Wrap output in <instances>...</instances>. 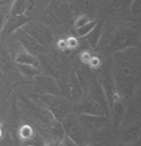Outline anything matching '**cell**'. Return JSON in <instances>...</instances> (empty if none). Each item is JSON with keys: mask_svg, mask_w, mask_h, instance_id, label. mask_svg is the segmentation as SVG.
I'll return each instance as SVG.
<instances>
[{"mask_svg": "<svg viewBox=\"0 0 141 146\" xmlns=\"http://www.w3.org/2000/svg\"><path fill=\"white\" fill-rule=\"evenodd\" d=\"M138 43V34L134 29L130 27H124L120 29L114 34L110 42V45L114 49L115 53L136 48Z\"/></svg>", "mask_w": 141, "mask_h": 146, "instance_id": "6", "label": "cell"}, {"mask_svg": "<svg viewBox=\"0 0 141 146\" xmlns=\"http://www.w3.org/2000/svg\"><path fill=\"white\" fill-rule=\"evenodd\" d=\"M59 146H79V145H77L74 140H72L70 138L68 137V136L64 135V137L60 141Z\"/></svg>", "mask_w": 141, "mask_h": 146, "instance_id": "21", "label": "cell"}, {"mask_svg": "<svg viewBox=\"0 0 141 146\" xmlns=\"http://www.w3.org/2000/svg\"><path fill=\"white\" fill-rule=\"evenodd\" d=\"M18 68H19V71L27 77H32V78H34L35 76H37V75L40 74L39 68L32 66V65L18 64Z\"/></svg>", "mask_w": 141, "mask_h": 146, "instance_id": "16", "label": "cell"}, {"mask_svg": "<svg viewBox=\"0 0 141 146\" xmlns=\"http://www.w3.org/2000/svg\"><path fill=\"white\" fill-rule=\"evenodd\" d=\"M74 12L70 3L54 0L47 4L43 11V18L47 23L55 25H66L74 17Z\"/></svg>", "mask_w": 141, "mask_h": 146, "instance_id": "2", "label": "cell"}, {"mask_svg": "<svg viewBox=\"0 0 141 146\" xmlns=\"http://www.w3.org/2000/svg\"><path fill=\"white\" fill-rule=\"evenodd\" d=\"M1 135H2V124L0 122V137H1Z\"/></svg>", "mask_w": 141, "mask_h": 146, "instance_id": "26", "label": "cell"}, {"mask_svg": "<svg viewBox=\"0 0 141 146\" xmlns=\"http://www.w3.org/2000/svg\"><path fill=\"white\" fill-rule=\"evenodd\" d=\"M41 100L46 106V109L59 123H62L63 120L72 113V102L60 95L41 96Z\"/></svg>", "mask_w": 141, "mask_h": 146, "instance_id": "3", "label": "cell"}, {"mask_svg": "<svg viewBox=\"0 0 141 146\" xmlns=\"http://www.w3.org/2000/svg\"><path fill=\"white\" fill-rule=\"evenodd\" d=\"M112 79L119 98L130 96L141 79V53L137 48L117 52L113 56Z\"/></svg>", "mask_w": 141, "mask_h": 146, "instance_id": "1", "label": "cell"}, {"mask_svg": "<svg viewBox=\"0 0 141 146\" xmlns=\"http://www.w3.org/2000/svg\"><path fill=\"white\" fill-rule=\"evenodd\" d=\"M34 89L38 93L44 95H60V88L55 80L44 75H37L34 78Z\"/></svg>", "mask_w": 141, "mask_h": 146, "instance_id": "9", "label": "cell"}, {"mask_svg": "<svg viewBox=\"0 0 141 146\" xmlns=\"http://www.w3.org/2000/svg\"><path fill=\"white\" fill-rule=\"evenodd\" d=\"M15 60L17 62V64H25V65H32V66L38 67L40 66V62L38 60V58L35 56L32 55L29 52L23 50V48H21L18 51L17 55H16Z\"/></svg>", "mask_w": 141, "mask_h": 146, "instance_id": "12", "label": "cell"}, {"mask_svg": "<svg viewBox=\"0 0 141 146\" xmlns=\"http://www.w3.org/2000/svg\"><path fill=\"white\" fill-rule=\"evenodd\" d=\"M60 1H63V2H67V3H70V2H73L74 0H60Z\"/></svg>", "mask_w": 141, "mask_h": 146, "instance_id": "25", "label": "cell"}, {"mask_svg": "<svg viewBox=\"0 0 141 146\" xmlns=\"http://www.w3.org/2000/svg\"><path fill=\"white\" fill-rule=\"evenodd\" d=\"M22 29L29 34L32 39H34L39 45H41L44 49L48 51L54 45V36L49 29V27L44 23H41L36 21H32L23 25Z\"/></svg>", "mask_w": 141, "mask_h": 146, "instance_id": "4", "label": "cell"}, {"mask_svg": "<svg viewBox=\"0 0 141 146\" xmlns=\"http://www.w3.org/2000/svg\"><path fill=\"white\" fill-rule=\"evenodd\" d=\"M32 21H34V18L32 16H12L7 14L1 30V34H0V38L14 34L16 31L21 29L23 25H26Z\"/></svg>", "mask_w": 141, "mask_h": 146, "instance_id": "7", "label": "cell"}, {"mask_svg": "<svg viewBox=\"0 0 141 146\" xmlns=\"http://www.w3.org/2000/svg\"><path fill=\"white\" fill-rule=\"evenodd\" d=\"M68 92L72 104H77L83 96V87H82L81 78L76 71H70L69 80H68Z\"/></svg>", "mask_w": 141, "mask_h": 146, "instance_id": "10", "label": "cell"}, {"mask_svg": "<svg viewBox=\"0 0 141 146\" xmlns=\"http://www.w3.org/2000/svg\"><path fill=\"white\" fill-rule=\"evenodd\" d=\"M103 32V22L102 21H98L96 27H94V29L90 32L88 35H86L85 37H82V40L85 41V44H87L88 46L95 48L98 45L100 39H101V35Z\"/></svg>", "mask_w": 141, "mask_h": 146, "instance_id": "13", "label": "cell"}, {"mask_svg": "<svg viewBox=\"0 0 141 146\" xmlns=\"http://www.w3.org/2000/svg\"><path fill=\"white\" fill-rule=\"evenodd\" d=\"M66 136L74 140L79 146L86 145V135L81 120L74 113H70L61 123Z\"/></svg>", "mask_w": 141, "mask_h": 146, "instance_id": "5", "label": "cell"}, {"mask_svg": "<svg viewBox=\"0 0 141 146\" xmlns=\"http://www.w3.org/2000/svg\"><path fill=\"white\" fill-rule=\"evenodd\" d=\"M16 38L18 39L19 43L21 44L22 48L27 52H29L32 55L36 56L37 55H40L45 52H48L46 49H44L41 45H39L34 39H32L29 34H27L25 31L21 28L18 31H16L15 33Z\"/></svg>", "mask_w": 141, "mask_h": 146, "instance_id": "8", "label": "cell"}, {"mask_svg": "<svg viewBox=\"0 0 141 146\" xmlns=\"http://www.w3.org/2000/svg\"><path fill=\"white\" fill-rule=\"evenodd\" d=\"M97 23H98V20H94L93 19V20H91L90 22L88 23H86V25H82V27H79V28H75V31H76L77 35L79 37V38L85 37L86 35H88L94 29V27H96Z\"/></svg>", "mask_w": 141, "mask_h": 146, "instance_id": "15", "label": "cell"}, {"mask_svg": "<svg viewBox=\"0 0 141 146\" xmlns=\"http://www.w3.org/2000/svg\"><path fill=\"white\" fill-rule=\"evenodd\" d=\"M65 41H66V45H67V49H70V50L76 49L79 45V42L77 41V39L74 38V37H70L68 39H65Z\"/></svg>", "mask_w": 141, "mask_h": 146, "instance_id": "20", "label": "cell"}, {"mask_svg": "<svg viewBox=\"0 0 141 146\" xmlns=\"http://www.w3.org/2000/svg\"><path fill=\"white\" fill-rule=\"evenodd\" d=\"M91 20H93V19L89 17L88 15H77V17L75 18V21H74V27L75 28L81 27L82 25L88 23Z\"/></svg>", "mask_w": 141, "mask_h": 146, "instance_id": "17", "label": "cell"}, {"mask_svg": "<svg viewBox=\"0 0 141 146\" xmlns=\"http://www.w3.org/2000/svg\"><path fill=\"white\" fill-rule=\"evenodd\" d=\"M124 113H126V107L121 101V98L117 100L116 101L110 105V115L112 123L114 125H120L124 119Z\"/></svg>", "mask_w": 141, "mask_h": 146, "instance_id": "11", "label": "cell"}, {"mask_svg": "<svg viewBox=\"0 0 141 146\" xmlns=\"http://www.w3.org/2000/svg\"><path fill=\"white\" fill-rule=\"evenodd\" d=\"M13 2H14V0H0V8L10 7V5Z\"/></svg>", "mask_w": 141, "mask_h": 146, "instance_id": "23", "label": "cell"}, {"mask_svg": "<svg viewBox=\"0 0 141 146\" xmlns=\"http://www.w3.org/2000/svg\"><path fill=\"white\" fill-rule=\"evenodd\" d=\"M135 142L137 145L141 146V129H139V131H138V135H137V138H136Z\"/></svg>", "mask_w": 141, "mask_h": 146, "instance_id": "24", "label": "cell"}, {"mask_svg": "<svg viewBox=\"0 0 141 146\" xmlns=\"http://www.w3.org/2000/svg\"><path fill=\"white\" fill-rule=\"evenodd\" d=\"M28 1L27 0H14L8 10V15L12 16H23L27 15Z\"/></svg>", "mask_w": 141, "mask_h": 146, "instance_id": "14", "label": "cell"}, {"mask_svg": "<svg viewBox=\"0 0 141 146\" xmlns=\"http://www.w3.org/2000/svg\"><path fill=\"white\" fill-rule=\"evenodd\" d=\"M7 14L5 12H0V34H1V30H2V27H3V23H4V21H5Z\"/></svg>", "mask_w": 141, "mask_h": 146, "instance_id": "22", "label": "cell"}, {"mask_svg": "<svg viewBox=\"0 0 141 146\" xmlns=\"http://www.w3.org/2000/svg\"><path fill=\"white\" fill-rule=\"evenodd\" d=\"M34 133H35L34 131V129L30 126H27V125H26V126H23L20 131V136L23 138L25 142L27 140H29L30 138H32V136L34 135Z\"/></svg>", "mask_w": 141, "mask_h": 146, "instance_id": "18", "label": "cell"}, {"mask_svg": "<svg viewBox=\"0 0 141 146\" xmlns=\"http://www.w3.org/2000/svg\"><path fill=\"white\" fill-rule=\"evenodd\" d=\"M130 10L134 15L140 16L141 15V0H132V1H131Z\"/></svg>", "mask_w": 141, "mask_h": 146, "instance_id": "19", "label": "cell"}]
</instances>
